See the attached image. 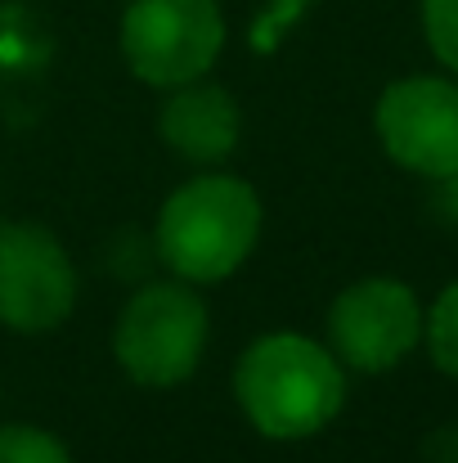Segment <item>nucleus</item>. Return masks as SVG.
Wrapping results in <instances>:
<instances>
[{
  "instance_id": "obj_5",
  "label": "nucleus",
  "mask_w": 458,
  "mask_h": 463,
  "mask_svg": "<svg viewBox=\"0 0 458 463\" xmlns=\"http://www.w3.org/2000/svg\"><path fill=\"white\" fill-rule=\"evenodd\" d=\"M423 342V302L409 284L373 275L337 293L328 310V351L360 373L396 369Z\"/></svg>"
},
{
  "instance_id": "obj_4",
  "label": "nucleus",
  "mask_w": 458,
  "mask_h": 463,
  "mask_svg": "<svg viewBox=\"0 0 458 463\" xmlns=\"http://www.w3.org/2000/svg\"><path fill=\"white\" fill-rule=\"evenodd\" d=\"M207 346V307L184 284H145L117 319V364L140 387H180Z\"/></svg>"
},
{
  "instance_id": "obj_6",
  "label": "nucleus",
  "mask_w": 458,
  "mask_h": 463,
  "mask_svg": "<svg viewBox=\"0 0 458 463\" xmlns=\"http://www.w3.org/2000/svg\"><path fill=\"white\" fill-rule=\"evenodd\" d=\"M77 307L68 248L32 221L0 225V324L14 333L59 328Z\"/></svg>"
},
{
  "instance_id": "obj_3",
  "label": "nucleus",
  "mask_w": 458,
  "mask_h": 463,
  "mask_svg": "<svg viewBox=\"0 0 458 463\" xmlns=\"http://www.w3.org/2000/svg\"><path fill=\"white\" fill-rule=\"evenodd\" d=\"M225 50V18L216 0H131L122 18L126 68L157 90L198 81Z\"/></svg>"
},
{
  "instance_id": "obj_9",
  "label": "nucleus",
  "mask_w": 458,
  "mask_h": 463,
  "mask_svg": "<svg viewBox=\"0 0 458 463\" xmlns=\"http://www.w3.org/2000/svg\"><path fill=\"white\" fill-rule=\"evenodd\" d=\"M423 337L432 351V364L458 383V284H450L432 310H423Z\"/></svg>"
},
{
  "instance_id": "obj_2",
  "label": "nucleus",
  "mask_w": 458,
  "mask_h": 463,
  "mask_svg": "<svg viewBox=\"0 0 458 463\" xmlns=\"http://www.w3.org/2000/svg\"><path fill=\"white\" fill-rule=\"evenodd\" d=\"M261 239V198L238 175H193L157 212V261L184 284L229 279Z\"/></svg>"
},
{
  "instance_id": "obj_8",
  "label": "nucleus",
  "mask_w": 458,
  "mask_h": 463,
  "mask_svg": "<svg viewBox=\"0 0 458 463\" xmlns=\"http://www.w3.org/2000/svg\"><path fill=\"white\" fill-rule=\"evenodd\" d=\"M157 131H162L166 149H175L184 162L211 166L234 154V145L243 136V113L225 86H207L198 77V81L171 86V95L157 113Z\"/></svg>"
},
{
  "instance_id": "obj_10",
  "label": "nucleus",
  "mask_w": 458,
  "mask_h": 463,
  "mask_svg": "<svg viewBox=\"0 0 458 463\" xmlns=\"http://www.w3.org/2000/svg\"><path fill=\"white\" fill-rule=\"evenodd\" d=\"M0 463H72L68 446L45 432V428H27V423H5L0 428Z\"/></svg>"
},
{
  "instance_id": "obj_7",
  "label": "nucleus",
  "mask_w": 458,
  "mask_h": 463,
  "mask_svg": "<svg viewBox=\"0 0 458 463\" xmlns=\"http://www.w3.org/2000/svg\"><path fill=\"white\" fill-rule=\"evenodd\" d=\"M373 131L387 157L414 175L441 180L458 171V81L405 77L373 109Z\"/></svg>"
},
{
  "instance_id": "obj_1",
  "label": "nucleus",
  "mask_w": 458,
  "mask_h": 463,
  "mask_svg": "<svg viewBox=\"0 0 458 463\" xmlns=\"http://www.w3.org/2000/svg\"><path fill=\"white\" fill-rule=\"evenodd\" d=\"M243 419L270 441H302L323 432L346 405V364L302 333L257 337L234 369Z\"/></svg>"
},
{
  "instance_id": "obj_11",
  "label": "nucleus",
  "mask_w": 458,
  "mask_h": 463,
  "mask_svg": "<svg viewBox=\"0 0 458 463\" xmlns=\"http://www.w3.org/2000/svg\"><path fill=\"white\" fill-rule=\"evenodd\" d=\"M423 36L432 54L458 72V0H423Z\"/></svg>"
},
{
  "instance_id": "obj_12",
  "label": "nucleus",
  "mask_w": 458,
  "mask_h": 463,
  "mask_svg": "<svg viewBox=\"0 0 458 463\" xmlns=\"http://www.w3.org/2000/svg\"><path fill=\"white\" fill-rule=\"evenodd\" d=\"M432 203H436V212H441L445 221L458 225V171H450V175L436 180V198H432Z\"/></svg>"
}]
</instances>
